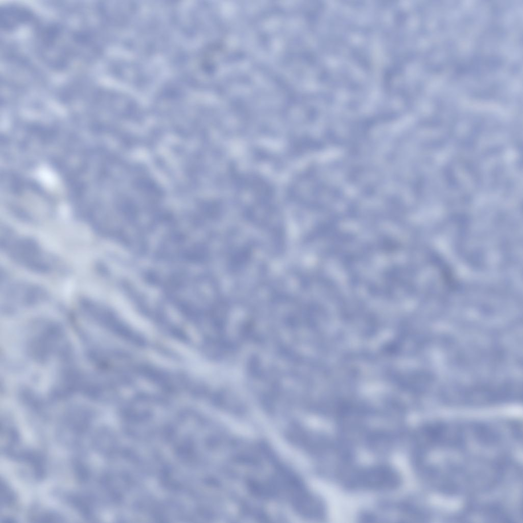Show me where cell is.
Returning <instances> with one entry per match:
<instances>
[{
  "label": "cell",
  "mask_w": 523,
  "mask_h": 523,
  "mask_svg": "<svg viewBox=\"0 0 523 523\" xmlns=\"http://www.w3.org/2000/svg\"><path fill=\"white\" fill-rule=\"evenodd\" d=\"M425 433L426 471L435 484L451 490H474L489 485L498 473L503 453L491 430L442 426Z\"/></svg>",
  "instance_id": "6da1fadb"
},
{
  "label": "cell",
  "mask_w": 523,
  "mask_h": 523,
  "mask_svg": "<svg viewBox=\"0 0 523 523\" xmlns=\"http://www.w3.org/2000/svg\"><path fill=\"white\" fill-rule=\"evenodd\" d=\"M1 248L20 266L32 272L49 274L56 268V260L36 241L15 234L4 227L1 233Z\"/></svg>",
  "instance_id": "7a4b0ae2"
},
{
  "label": "cell",
  "mask_w": 523,
  "mask_h": 523,
  "mask_svg": "<svg viewBox=\"0 0 523 523\" xmlns=\"http://www.w3.org/2000/svg\"><path fill=\"white\" fill-rule=\"evenodd\" d=\"M3 292L5 302L22 305L34 304L44 301L48 296L42 288L22 281L5 283Z\"/></svg>",
  "instance_id": "3957f363"
}]
</instances>
